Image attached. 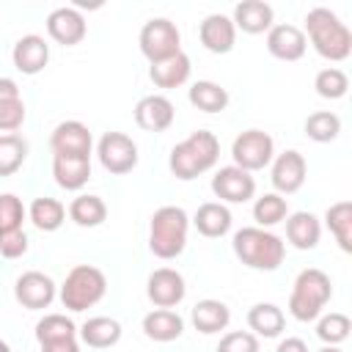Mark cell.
<instances>
[{"mask_svg": "<svg viewBox=\"0 0 352 352\" xmlns=\"http://www.w3.org/2000/svg\"><path fill=\"white\" fill-rule=\"evenodd\" d=\"M305 41H311V47L316 50V55H322L324 60L341 63L349 58L352 52V33L349 28L338 19L336 11L316 6L305 14Z\"/></svg>", "mask_w": 352, "mask_h": 352, "instance_id": "1", "label": "cell"}, {"mask_svg": "<svg viewBox=\"0 0 352 352\" xmlns=\"http://www.w3.org/2000/svg\"><path fill=\"white\" fill-rule=\"evenodd\" d=\"M217 160H220V140H217V135L209 132V129H195L182 143H176L170 148L168 168H170V173L176 179L192 182L201 173L212 170L217 165Z\"/></svg>", "mask_w": 352, "mask_h": 352, "instance_id": "2", "label": "cell"}, {"mask_svg": "<svg viewBox=\"0 0 352 352\" xmlns=\"http://www.w3.org/2000/svg\"><path fill=\"white\" fill-rule=\"evenodd\" d=\"M234 256L250 267V270H261V272H272L283 264L286 258V242L272 234L270 228H258V226H245L234 234L231 239Z\"/></svg>", "mask_w": 352, "mask_h": 352, "instance_id": "3", "label": "cell"}, {"mask_svg": "<svg viewBox=\"0 0 352 352\" xmlns=\"http://www.w3.org/2000/svg\"><path fill=\"white\" fill-rule=\"evenodd\" d=\"M190 217L182 206H160L148 223V250L157 258H176L187 248Z\"/></svg>", "mask_w": 352, "mask_h": 352, "instance_id": "4", "label": "cell"}, {"mask_svg": "<svg viewBox=\"0 0 352 352\" xmlns=\"http://www.w3.org/2000/svg\"><path fill=\"white\" fill-rule=\"evenodd\" d=\"M330 297H333L330 275L316 267H308L294 278V286L289 294V314L297 322H314L324 311Z\"/></svg>", "mask_w": 352, "mask_h": 352, "instance_id": "5", "label": "cell"}, {"mask_svg": "<svg viewBox=\"0 0 352 352\" xmlns=\"http://www.w3.org/2000/svg\"><path fill=\"white\" fill-rule=\"evenodd\" d=\"M107 292V278L99 267L94 264H77L69 270L66 280L60 283V302L63 308L80 314V311H88L94 308Z\"/></svg>", "mask_w": 352, "mask_h": 352, "instance_id": "6", "label": "cell"}, {"mask_svg": "<svg viewBox=\"0 0 352 352\" xmlns=\"http://www.w3.org/2000/svg\"><path fill=\"white\" fill-rule=\"evenodd\" d=\"M138 44H140V52L148 63H160L176 52H182V36H179V28L176 22L165 19V16H154L148 19L143 28H140V36H138Z\"/></svg>", "mask_w": 352, "mask_h": 352, "instance_id": "7", "label": "cell"}, {"mask_svg": "<svg viewBox=\"0 0 352 352\" xmlns=\"http://www.w3.org/2000/svg\"><path fill=\"white\" fill-rule=\"evenodd\" d=\"M275 157V140L264 129H245L231 143V160L236 168L256 173L264 170Z\"/></svg>", "mask_w": 352, "mask_h": 352, "instance_id": "8", "label": "cell"}, {"mask_svg": "<svg viewBox=\"0 0 352 352\" xmlns=\"http://www.w3.org/2000/svg\"><path fill=\"white\" fill-rule=\"evenodd\" d=\"M96 157L107 173L124 176L138 165V143L124 132H104L96 143Z\"/></svg>", "mask_w": 352, "mask_h": 352, "instance_id": "9", "label": "cell"}, {"mask_svg": "<svg viewBox=\"0 0 352 352\" xmlns=\"http://www.w3.org/2000/svg\"><path fill=\"white\" fill-rule=\"evenodd\" d=\"M272 187L278 195H292L305 184L308 176V162L297 148H286L272 157Z\"/></svg>", "mask_w": 352, "mask_h": 352, "instance_id": "10", "label": "cell"}, {"mask_svg": "<svg viewBox=\"0 0 352 352\" xmlns=\"http://www.w3.org/2000/svg\"><path fill=\"white\" fill-rule=\"evenodd\" d=\"M58 294V286L50 275L38 272V270H30V272H22L14 283V297L22 308L28 311H41V308H50L52 300Z\"/></svg>", "mask_w": 352, "mask_h": 352, "instance_id": "11", "label": "cell"}, {"mask_svg": "<svg viewBox=\"0 0 352 352\" xmlns=\"http://www.w3.org/2000/svg\"><path fill=\"white\" fill-rule=\"evenodd\" d=\"M212 192L220 204H248L256 195V179L236 165H226L212 176Z\"/></svg>", "mask_w": 352, "mask_h": 352, "instance_id": "12", "label": "cell"}, {"mask_svg": "<svg viewBox=\"0 0 352 352\" xmlns=\"http://www.w3.org/2000/svg\"><path fill=\"white\" fill-rule=\"evenodd\" d=\"M50 146H52V154H60V157H88L91 160L94 138H91V129L82 121H60L52 129V135H50Z\"/></svg>", "mask_w": 352, "mask_h": 352, "instance_id": "13", "label": "cell"}, {"mask_svg": "<svg viewBox=\"0 0 352 352\" xmlns=\"http://www.w3.org/2000/svg\"><path fill=\"white\" fill-rule=\"evenodd\" d=\"M146 294L148 300L157 305V308H176L184 294H187V286H184V278L179 270L173 267H160L148 275L146 280Z\"/></svg>", "mask_w": 352, "mask_h": 352, "instance_id": "14", "label": "cell"}, {"mask_svg": "<svg viewBox=\"0 0 352 352\" xmlns=\"http://www.w3.org/2000/svg\"><path fill=\"white\" fill-rule=\"evenodd\" d=\"M47 33H50V38H52L55 44H60V47H74V44H80V41L85 38L88 25H85V16H82L77 8L60 6V8L50 11V16H47Z\"/></svg>", "mask_w": 352, "mask_h": 352, "instance_id": "15", "label": "cell"}, {"mask_svg": "<svg viewBox=\"0 0 352 352\" xmlns=\"http://www.w3.org/2000/svg\"><path fill=\"white\" fill-rule=\"evenodd\" d=\"M308 50V41H305V33L297 28V25H272L267 30V52L278 60H300Z\"/></svg>", "mask_w": 352, "mask_h": 352, "instance_id": "16", "label": "cell"}, {"mask_svg": "<svg viewBox=\"0 0 352 352\" xmlns=\"http://www.w3.org/2000/svg\"><path fill=\"white\" fill-rule=\"evenodd\" d=\"M176 118L173 102L162 94H148L135 104V124L146 132H165Z\"/></svg>", "mask_w": 352, "mask_h": 352, "instance_id": "17", "label": "cell"}, {"mask_svg": "<svg viewBox=\"0 0 352 352\" xmlns=\"http://www.w3.org/2000/svg\"><path fill=\"white\" fill-rule=\"evenodd\" d=\"M198 38H201L204 50H209L214 55H226V52L234 50L236 28H234L231 16H226V14H209L198 25Z\"/></svg>", "mask_w": 352, "mask_h": 352, "instance_id": "18", "label": "cell"}, {"mask_svg": "<svg viewBox=\"0 0 352 352\" xmlns=\"http://www.w3.org/2000/svg\"><path fill=\"white\" fill-rule=\"evenodd\" d=\"M11 60H14L16 72L33 77V74L44 72V66L50 63V44H47L41 36L28 33V36L16 38V44H14V50H11Z\"/></svg>", "mask_w": 352, "mask_h": 352, "instance_id": "19", "label": "cell"}, {"mask_svg": "<svg viewBox=\"0 0 352 352\" xmlns=\"http://www.w3.org/2000/svg\"><path fill=\"white\" fill-rule=\"evenodd\" d=\"M234 28L248 33V36H258V33H267L275 22V11L270 3L264 0H242L234 6V16H231Z\"/></svg>", "mask_w": 352, "mask_h": 352, "instance_id": "20", "label": "cell"}, {"mask_svg": "<svg viewBox=\"0 0 352 352\" xmlns=\"http://www.w3.org/2000/svg\"><path fill=\"white\" fill-rule=\"evenodd\" d=\"M231 212H228V206L226 204H220V201H206V204H201L198 209H195V214H192V226L198 228V234L201 236H206V239H220V236H226L228 231H231Z\"/></svg>", "mask_w": 352, "mask_h": 352, "instance_id": "21", "label": "cell"}, {"mask_svg": "<svg viewBox=\"0 0 352 352\" xmlns=\"http://www.w3.org/2000/svg\"><path fill=\"white\" fill-rule=\"evenodd\" d=\"M286 239L297 250H314L322 239V223L314 212H294L286 220Z\"/></svg>", "mask_w": 352, "mask_h": 352, "instance_id": "22", "label": "cell"}, {"mask_svg": "<svg viewBox=\"0 0 352 352\" xmlns=\"http://www.w3.org/2000/svg\"><path fill=\"white\" fill-rule=\"evenodd\" d=\"M25 124V102L11 77H0V132L14 135Z\"/></svg>", "mask_w": 352, "mask_h": 352, "instance_id": "23", "label": "cell"}, {"mask_svg": "<svg viewBox=\"0 0 352 352\" xmlns=\"http://www.w3.org/2000/svg\"><path fill=\"white\" fill-rule=\"evenodd\" d=\"M52 176H55L58 187L77 192L91 179V160L88 157H60V154H52Z\"/></svg>", "mask_w": 352, "mask_h": 352, "instance_id": "24", "label": "cell"}, {"mask_svg": "<svg viewBox=\"0 0 352 352\" xmlns=\"http://www.w3.org/2000/svg\"><path fill=\"white\" fill-rule=\"evenodd\" d=\"M190 319H192V327H195L198 333H204V336H214V333H220V330L228 327V322H231V311H228V305H226L223 300H212V297H206V300H198V302L192 305Z\"/></svg>", "mask_w": 352, "mask_h": 352, "instance_id": "25", "label": "cell"}, {"mask_svg": "<svg viewBox=\"0 0 352 352\" xmlns=\"http://www.w3.org/2000/svg\"><path fill=\"white\" fill-rule=\"evenodd\" d=\"M143 333L151 341L168 344V341H176L184 333V319L173 308H154L143 316Z\"/></svg>", "mask_w": 352, "mask_h": 352, "instance_id": "26", "label": "cell"}, {"mask_svg": "<svg viewBox=\"0 0 352 352\" xmlns=\"http://www.w3.org/2000/svg\"><path fill=\"white\" fill-rule=\"evenodd\" d=\"M190 72H192L190 58H187L184 52H176V55H170V58H165V60H160V63H151L148 77H151V82H154L157 88L170 91V88L184 85V82L190 80Z\"/></svg>", "mask_w": 352, "mask_h": 352, "instance_id": "27", "label": "cell"}, {"mask_svg": "<svg viewBox=\"0 0 352 352\" xmlns=\"http://www.w3.org/2000/svg\"><path fill=\"white\" fill-rule=\"evenodd\" d=\"M248 327L256 338H278L286 327V316L275 302H256L248 311Z\"/></svg>", "mask_w": 352, "mask_h": 352, "instance_id": "28", "label": "cell"}, {"mask_svg": "<svg viewBox=\"0 0 352 352\" xmlns=\"http://www.w3.org/2000/svg\"><path fill=\"white\" fill-rule=\"evenodd\" d=\"M77 336L91 349H107V346H116L121 341V324L110 316H91L82 322Z\"/></svg>", "mask_w": 352, "mask_h": 352, "instance_id": "29", "label": "cell"}, {"mask_svg": "<svg viewBox=\"0 0 352 352\" xmlns=\"http://www.w3.org/2000/svg\"><path fill=\"white\" fill-rule=\"evenodd\" d=\"M69 220L77 223L80 228H96L107 220V204L99 198V195H91V192H80L77 198H72L69 209H66Z\"/></svg>", "mask_w": 352, "mask_h": 352, "instance_id": "30", "label": "cell"}, {"mask_svg": "<svg viewBox=\"0 0 352 352\" xmlns=\"http://www.w3.org/2000/svg\"><path fill=\"white\" fill-rule=\"evenodd\" d=\"M187 99L201 113H223L228 107V91L220 82H212V80L192 82L190 91H187Z\"/></svg>", "mask_w": 352, "mask_h": 352, "instance_id": "31", "label": "cell"}, {"mask_svg": "<svg viewBox=\"0 0 352 352\" xmlns=\"http://www.w3.org/2000/svg\"><path fill=\"white\" fill-rule=\"evenodd\" d=\"M28 217L38 231L50 234V231H58L66 223V206L58 198L41 195V198H33V204L28 206Z\"/></svg>", "mask_w": 352, "mask_h": 352, "instance_id": "32", "label": "cell"}, {"mask_svg": "<svg viewBox=\"0 0 352 352\" xmlns=\"http://www.w3.org/2000/svg\"><path fill=\"white\" fill-rule=\"evenodd\" d=\"M69 338H77V324L66 314H44L36 322V341H38V346L69 341Z\"/></svg>", "mask_w": 352, "mask_h": 352, "instance_id": "33", "label": "cell"}, {"mask_svg": "<svg viewBox=\"0 0 352 352\" xmlns=\"http://www.w3.org/2000/svg\"><path fill=\"white\" fill-rule=\"evenodd\" d=\"M324 223H327L330 234L336 236L338 248H341L344 253H349V250H352V204H349V201H338V204L327 206Z\"/></svg>", "mask_w": 352, "mask_h": 352, "instance_id": "34", "label": "cell"}, {"mask_svg": "<svg viewBox=\"0 0 352 352\" xmlns=\"http://www.w3.org/2000/svg\"><path fill=\"white\" fill-rule=\"evenodd\" d=\"M289 217V204L278 192H264L253 204V220L258 228H272Z\"/></svg>", "mask_w": 352, "mask_h": 352, "instance_id": "35", "label": "cell"}, {"mask_svg": "<svg viewBox=\"0 0 352 352\" xmlns=\"http://www.w3.org/2000/svg\"><path fill=\"white\" fill-rule=\"evenodd\" d=\"M305 135L314 143H330L341 135V118L330 110H316L305 118Z\"/></svg>", "mask_w": 352, "mask_h": 352, "instance_id": "36", "label": "cell"}, {"mask_svg": "<svg viewBox=\"0 0 352 352\" xmlns=\"http://www.w3.org/2000/svg\"><path fill=\"white\" fill-rule=\"evenodd\" d=\"M28 160V143L25 138L14 135H0V176H14L22 162Z\"/></svg>", "mask_w": 352, "mask_h": 352, "instance_id": "37", "label": "cell"}, {"mask_svg": "<svg viewBox=\"0 0 352 352\" xmlns=\"http://www.w3.org/2000/svg\"><path fill=\"white\" fill-rule=\"evenodd\" d=\"M349 330H352V322L346 314H338V311H330L324 314L319 322H316V336L324 341V346H338L349 338Z\"/></svg>", "mask_w": 352, "mask_h": 352, "instance_id": "38", "label": "cell"}, {"mask_svg": "<svg viewBox=\"0 0 352 352\" xmlns=\"http://www.w3.org/2000/svg\"><path fill=\"white\" fill-rule=\"evenodd\" d=\"M314 88L322 99H344L346 91H349V77H346V72H341L336 66H327V69L316 72Z\"/></svg>", "mask_w": 352, "mask_h": 352, "instance_id": "39", "label": "cell"}, {"mask_svg": "<svg viewBox=\"0 0 352 352\" xmlns=\"http://www.w3.org/2000/svg\"><path fill=\"white\" fill-rule=\"evenodd\" d=\"M25 214H28V209H25L22 198H16L14 192H3L0 195V231H16V228H22Z\"/></svg>", "mask_w": 352, "mask_h": 352, "instance_id": "40", "label": "cell"}, {"mask_svg": "<svg viewBox=\"0 0 352 352\" xmlns=\"http://www.w3.org/2000/svg\"><path fill=\"white\" fill-rule=\"evenodd\" d=\"M261 344L250 330H231L220 338L214 352H258Z\"/></svg>", "mask_w": 352, "mask_h": 352, "instance_id": "41", "label": "cell"}, {"mask_svg": "<svg viewBox=\"0 0 352 352\" xmlns=\"http://www.w3.org/2000/svg\"><path fill=\"white\" fill-rule=\"evenodd\" d=\"M25 253H28V234L22 228L0 231V256L3 258H19Z\"/></svg>", "mask_w": 352, "mask_h": 352, "instance_id": "42", "label": "cell"}, {"mask_svg": "<svg viewBox=\"0 0 352 352\" xmlns=\"http://www.w3.org/2000/svg\"><path fill=\"white\" fill-rule=\"evenodd\" d=\"M275 352H308V344H305L302 338L289 336V338H283V341L275 346Z\"/></svg>", "mask_w": 352, "mask_h": 352, "instance_id": "43", "label": "cell"}, {"mask_svg": "<svg viewBox=\"0 0 352 352\" xmlns=\"http://www.w3.org/2000/svg\"><path fill=\"white\" fill-rule=\"evenodd\" d=\"M41 352H80V344H77V338H69V341H58V344H44Z\"/></svg>", "mask_w": 352, "mask_h": 352, "instance_id": "44", "label": "cell"}, {"mask_svg": "<svg viewBox=\"0 0 352 352\" xmlns=\"http://www.w3.org/2000/svg\"><path fill=\"white\" fill-rule=\"evenodd\" d=\"M319 352H344V349H338V346H322Z\"/></svg>", "mask_w": 352, "mask_h": 352, "instance_id": "45", "label": "cell"}, {"mask_svg": "<svg viewBox=\"0 0 352 352\" xmlns=\"http://www.w3.org/2000/svg\"><path fill=\"white\" fill-rule=\"evenodd\" d=\"M0 352H11V349H8V344H6V341H0Z\"/></svg>", "mask_w": 352, "mask_h": 352, "instance_id": "46", "label": "cell"}]
</instances>
